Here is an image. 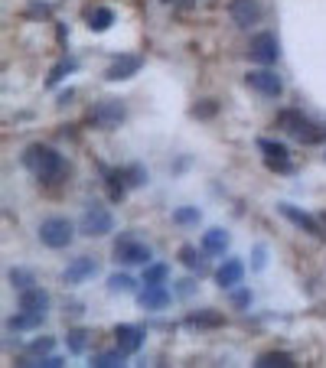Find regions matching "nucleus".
Listing matches in <instances>:
<instances>
[{
    "label": "nucleus",
    "mask_w": 326,
    "mask_h": 368,
    "mask_svg": "<svg viewBox=\"0 0 326 368\" xmlns=\"http://www.w3.org/2000/svg\"><path fill=\"white\" fill-rule=\"evenodd\" d=\"M23 166L33 173L36 180H43V183H56L62 173H66V163H62V157L56 154L52 147H46V144L26 147V150H23Z\"/></svg>",
    "instance_id": "f257e3e1"
},
{
    "label": "nucleus",
    "mask_w": 326,
    "mask_h": 368,
    "mask_svg": "<svg viewBox=\"0 0 326 368\" xmlns=\"http://www.w3.org/2000/svg\"><path fill=\"white\" fill-rule=\"evenodd\" d=\"M277 128H284L291 137L303 140V144H320V140H326L323 124H313V121H310L307 114H301V111H281Z\"/></svg>",
    "instance_id": "f03ea898"
},
{
    "label": "nucleus",
    "mask_w": 326,
    "mask_h": 368,
    "mask_svg": "<svg viewBox=\"0 0 326 368\" xmlns=\"http://www.w3.org/2000/svg\"><path fill=\"white\" fill-rule=\"evenodd\" d=\"M40 241L52 251L69 248L72 241H76V225L69 219H62V215H49V219L40 222Z\"/></svg>",
    "instance_id": "7ed1b4c3"
},
{
    "label": "nucleus",
    "mask_w": 326,
    "mask_h": 368,
    "mask_svg": "<svg viewBox=\"0 0 326 368\" xmlns=\"http://www.w3.org/2000/svg\"><path fill=\"white\" fill-rule=\"evenodd\" d=\"M111 228H114V215L102 202H88L85 212H82V222H78V231L88 235V238H104Z\"/></svg>",
    "instance_id": "20e7f679"
},
{
    "label": "nucleus",
    "mask_w": 326,
    "mask_h": 368,
    "mask_svg": "<svg viewBox=\"0 0 326 368\" xmlns=\"http://www.w3.org/2000/svg\"><path fill=\"white\" fill-rule=\"evenodd\" d=\"M277 56H281V43H277L274 33H255L248 39V59L258 66H274Z\"/></svg>",
    "instance_id": "39448f33"
},
{
    "label": "nucleus",
    "mask_w": 326,
    "mask_h": 368,
    "mask_svg": "<svg viewBox=\"0 0 326 368\" xmlns=\"http://www.w3.org/2000/svg\"><path fill=\"white\" fill-rule=\"evenodd\" d=\"M88 121H92L95 128H102V130H114L121 121H124V104H121L118 98H104V102H98L92 108Z\"/></svg>",
    "instance_id": "423d86ee"
},
{
    "label": "nucleus",
    "mask_w": 326,
    "mask_h": 368,
    "mask_svg": "<svg viewBox=\"0 0 326 368\" xmlns=\"http://www.w3.org/2000/svg\"><path fill=\"white\" fill-rule=\"evenodd\" d=\"M245 85L255 88V92L265 94V98H277V94L284 92V82L274 69H251L248 75H245Z\"/></svg>",
    "instance_id": "0eeeda50"
},
{
    "label": "nucleus",
    "mask_w": 326,
    "mask_h": 368,
    "mask_svg": "<svg viewBox=\"0 0 326 368\" xmlns=\"http://www.w3.org/2000/svg\"><path fill=\"white\" fill-rule=\"evenodd\" d=\"M114 261H121V264H150V248L144 241H134L131 235H124L114 245Z\"/></svg>",
    "instance_id": "6e6552de"
},
{
    "label": "nucleus",
    "mask_w": 326,
    "mask_h": 368,
    "mask_svg": "<svg viewBox=\"0 0 326 368\" xmlns=\"http://www.w3.org/2000/svg\"><path fill=\"white\" fill-rule=\"evenodd\" d=\"M95 271H98L95 257L78 254V257H72V264L62 271V283H66V287H78V283H85L88 277H95Z\"/></svg>",
    "instance_id": "1a4fd4ad"
},
{
    "label": "nucleus",
    "mask_w": 326,
    "mask_h": 368,
    "mask_svg": "<svg viewBox=\"0 0 326 368\" xmlns=\"http://www.w3.org/2000/svg\"><path fill=\"white\" fill-rule=\"evenodd\" d=\"M140 66H144V59L140 56H118V59L104 69V78L108 82H128L131 75H138Z\"/></svg>",
    "instance_id": "9d476101"
},
{
    "label": "nucleus",
    "mask_w": 326,
    "mask_h": 368,
    "mask_svg": "<svg viewBox=\"0 0 326 368\" xmlns=\"http://www.w3.org/2000/svg\"><path fill=\"white\" fill-rule=\"evenodd\" d=\"M114 343H118V349L124 352V355H134V352L144 345V329H140V326H131V323L114 326Z\"/></svg>",
    "instance_id": "9b49d317"
},
{
    "label": "nucleus",
    "mask_w": 326,
    "mask_h": 368,
    "mask_svg": "<svg viewBox=\"0 0 326 368\" xmlns=\"http://www.w3.org/2000/svg\"><path fill=\"white\" fill-rule=\"evenodd\" d=\"M258 147L265 150V163L271 166V170H281V173H291V154H287V147L277 144V140H267L261 137L258 140Z\"/></svg>",
    "instance_id": "f8f14e48"
},
{
    "label": "nucleus",
    "mask_w": 326,
    "mask_h": 368,
    "mask_svg": "<svg viewBox=\"0 0 326 368\" xmlns=\"http://www.w3.org/2000/svg\"><path fill=\"white\" fill-rule=\"evenodd\" d=\"M241 277H245V264H241L239 257H225L222 264H219V271H215V283L222 290H235L241 283Z\"/></svg>",
    "instance_id": "ddd939ff"
},
{
    "label": "nucleus",
    "mask_w": 326,
    "mask_h": 368,
    "mask_svg": "<svg viewBox=\"0 0 326 368\" xmlns=\"http://www.w3.org/2000/svg\"><path fill=\"white\" fill-rule=\"evenodd\" d=\"M229 13H232L235 26H251V23H258V17H261V4H258V0H232Z\"/></svg>",
    "instance_id": "4468645a"
},
{
    "label": "nucleus",
    "mask_w": 326,
    "mask_h": 368,
    "mask_svg": "<svg viewBox=\"0 0 326 368\" xmlns=\"http://www.w3.org/2000/svg\"><path fill=\"white\" fill-rule=\"evenodd\" d=\"M138 300H140V307L144 309H163L167 303H170V290L163 287V283H144V290L138 293Z\"/></svg>",
    "instance_id": "2eb2a0df"
},
{
    "label": "nucleus",
    "mask_w": 326,
    "mask_h": 368,
    "mask_svg": "<svg viewBox=\"0 0 326 368\" xmlns=\"http://www.w3.org/2000/svg\"><path fill=\"white\" fill-rule=\"evenodd\" d=\"M229 245H232V235H229L225 228H209V231H203V248H206V254L222 257L225 251H229Z\"/></svg>",
    "instance_id": "dca6fc26"
},
{
    "label": "nucleus",
    "mask_w": 326,
    "mask_h": 368,
    "mask_svg": "<svg viewBox=\"0 0 326 368\" xmlns=\"http://www.w3.org/2000/svg\"><path fill=\"white\" fill-rule=\"evenodd\" d=\"M277 212H281L284 219H287V222H294V225H297V228L310 231V235H323V231H320V225H317V219H310L307 212H301V209H294L291 202H281V206H277Z\"/></svg>",
    "instance_id": "f3484780"
},
{
    "label": "nucleus",
    "mask_w": 326,
    "mask_h": 368,
    "mask_svg": "<svg viewBox=\"0 0 326 368\" xmlns=\"http://www.w3.org/2000/svg\"><path fill=\"white\" fill-rule=\"evenodd\" d=\"M46 307H49V293L46 290H40V287L20 290V309H26V313H46Z\"/></svg>",
    "instance_id": "a211bd4d"
},
{
    "label": "nucleus",
    "mask_w": 326,
    "mask_h": 368,
    "mask_svg": "<svg viewBox=\"0 0 326 368\" xmlns=\"http://www.w3.org/2000/svg\"><path fill=\"white\" fill-rule=\"evenodd\" d=\"M180 261L189 267V271H196V274H203L209 267V261H206V248H193V245H183L180 248Z\"/></svg>",
    "instance_id": "6ab92c4d"
},
{
    "label": "nucleus",
    "mask_w": 326,
    "mask_h": 368,
    "mask_svg": "<svg viewBox=\"0 0 326 368\" xmlns=\"http://www.w3.org/2000/svg\"><path fill=\"white\" fill-rule=\"evenodd\" d=\"M111 23H114V10L111 7L88 10V30H92V33H104V30H111Z\"/></svg>",
    "instance_id": "aec40b11"
},
{
    "label": "nucleus",
    "mask_w": 326,
    "mask_h": 368,
    "mask_svg": "<svg viewBox=\"0 0 326 368\" xmlns=\"http://www.w3.org/2000/svg\"><path fill=\"white\" fill-rule=\"evenodd\" d=\"M258 368H291L294 365V359L287 355V352H265V355H258V362H255Z\"/></svg>",
    "instance_id": "412c9836"
},
{
    "label": "nucleus",
    "mask_w": 326,
    "mask_h": 368,
    "mask_svg": "<svg viewBox=\"0 0 326 368\" xmlns=\"http://www.w3.org/2000/svg\"><path fill=\"white\" fill-rule=\"evenodd\" d=\"M40 323H43V313H26V309H20V317L10 319V329H36Z\"/></svg>",
    "instance_id": "4be33fe9"
},
{
    "label": "nucleus",
    "mask_w": 326,
    "mask_h": 368,
    "mask_svg": "<svg viewBox=\"0 0 326 368\" xmlns=\"http://www.w3.org/2000/svg\"><path fill=\"white\" fill-rule=\"evenodd\" d=\"M92 365L95 368H118V365H124V352H102V355H95L92 359Z\"/></svg>",
    "instance_id": "5701e85b"
},
{
    "label": "nucleus",
    "mask_w": 326,
    "mask_h": 368,
    "mask_svg": "<svg viewBox=\"0 0 326 368\" xmlns=\"http://www.w3.org/2000/svg\"><path fill=\"white\" fill-rule=\"evenodd\" d=\"M108 290H111V293H131V290H134V277L111 274V277H108Z\"/></svg>",
    "instance_id": "b1692460"
},
{
    "label": "nucleus",
    "mask_w": 326,
    "mask_h": 368,
    "mask_svg": "<svg viewBox=\"0 0 326 368\" xmlns=\"http://www.w3.org/2000/svg\"><path fill=\"white\" fill-rule=\"evenodd\" d=\"M170 274V267L167 264H147L144 267V283H163Z\"/></svg>",
    "instance_id": "393cba45"
},
{
    "label": "nucleus",
    "mask_w": 326,
    "mask_h": 368,
    "mask_svg": "<svg viewBox=\"0 0 326 368\" xmlns=\"http://www.w3.org/2000/svg\"><path fill=\"white\" fill-rule=\"evenodd\" d=\"M10 283H13L17 290H26V287H33V274L23 271V267H13V271H10Z\"/></svg>",
    "instance_id": "a878e982"
},
{
    "label": "nucleus",
    "mask_w": 326,
    "mask_h": 368,
    "mask_svg": "<svg viewBox=\"0 0 326 368\" xmlns=\"http://www.w3.org/2000/svg\"><path fill=\"white\" fill-rule=\"evenodd\" d=\"M173 222L176 225H196L199 222V209H176V212H173Z\"/></svg>",
    "instance_id": "bb28decb"
},
{
    "label": "nucleus",
    "mask_w": 326,
    "mask_h": 368,
    "mask_svg": "<svg viewBox=\"0 0 326 368\" xmlns=\"http://www.w3.org/2000/svg\"><path fill=\"white\" fill-rule=\"evenodd\" d=\"M85 329H72V333H69V349L72 352H85V343H88V339H85Z\"/></svg>",
    "instance_id": "cd10ccee"
},
{
    "label": "nucleus",
    "mask_w": 326,
    "mask_h": 368,
    "mask_svg": "<svg viewBox=\"0 0 326 368\" xmlns=\"http://www.w3.org/2000/svg\"><path fill=\"white\" fill-rule=\"evenodd\" d=\"M72 69H76V62H62V66H56V69H52V75L46 78V85H56V82H59L62 75H69Z\"/></svg>",
    "instance_id": "c85d7f7f"
},
{
    "label": "nucleus",
    "mask_w": 326,
    "mask_h": 368,
    "mask_svg": "<svg viewBox=\"0 0 326 368\" xmlns=\"http://www.w3.org/2000/svg\"><path fill=\"white\" fill-rule=\"evenodd\" d=\"M128 176H131V186H140V183H147V173L144 170H140V166H131V170H128Z\"/></svg>",
    "instance_id": "c756f323"
},
{
    "label": "nucleus",
    "mask_w": 326,
    "mask_h": 368,
    "mask_svg": "<svg viewBox=\"0 0 326 368\" xmlns=\"http://www.w3.org/2000/svg\"><path fill=\"white\" fill-rule=\"evenodd\" d=\"M52 349V339H36L33 345H30V352H49Z\"/></svg>",
    "instance_id": "7c9ffc66"
},
{
    "label": "nucleus",
    "mask_w": 326,
    "mask_h": 368,
    "mask_svg": "<svg viewBox=\"0 0 326 368\" xmlns=\"http://www.w3.org/2000/svg\"><path fill=\"white\" fill-rule=\"evenodd\" d=\"M40 365H46V368H59V365H66V359H59V355H46Z\"/></svg>",
    "instance_id": "2f4dec72"
},
{
    "label": "nucleus",
    "mask_w": 326,
    "mask_h": 368,
    "mask_svg": "<svg viewBox=\"0 0 326 368\" xmlns=\"http://www.w3.org/2000/svg\"><path fill=\"white\" fill-rule=\"evenodd\" d=\"M248 303H251V293H248V290H239V293H235V307H248Z\"/></svg>",
    "instance_id": "473e14b6"
},
{
    "label": "nucleus",
    "mask_w": 326,
    "mask_h": 368,
    "mask_svg": "<svg viewBox=\"0 0 326 368\" xmlns=\"http://www.w3.org/2000/svg\"><path fill=\"white\" fill-rule=\"evenodd\" d=\"M186 323H212L215 326V323H222V319H219V317H189Z\"/></svg>",
    "instance_id": "72a5a7b5"
},
{
    "label": "nucleus",
    "mask_w": 326,
    "mask_h": 368,
    "mask_svg": "<svg viewBox=\"0 0 326 368\" xmlns=\"http://www.w3.org/2000/svg\"><path fill=\"white\" fill-rule=\"evenodd\" d=\"M255 267H258V271L265 267V248H261V245H258V248H255Z\"/></svg>",
    "instance_id": "f704fd0d"
}]
</instances>
